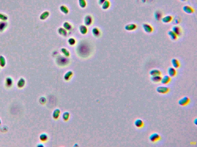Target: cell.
Returning <instances> with one entry per match:
<instances>
[{
	"label": "cell",
	"mask_w": 197,
	"mask_h": 147,
	"mask_svg": "<svg viewBox=\"0 0 197 147\" xmlns=\"http://www.w3.org/2000/svg\"><path fill=\"white\" fill-rule=\"evenodd\" d=\"M94 45L88 40H81L77 45L76 51L77 55L80 57L86 58L89 57L94 52Z\"/></svg>",
	"instance_id": "6da1fadb"
},
{
	"label": "cell",
	"mask_w": 197,
	"mask_h": 147,
	"mask_svg": "<svg viewBox=\"0 0 197 147\" xmlns=\"http://www.w3.org/2000/svg\"><path fill=\"white\" fill-rule=\"evenodd\" d=\"M69 60L67 57L62 56H59L56 59V62L58 65L60 66H64L68 64Z\"/></svg>",
	"instance_id": "7a4b0ae2"
},
{
	"label": "cell",
	"mask_w": 197,
	"mask_h": 147,
	"mask_svg": "<svg viewBox=\"0 0 197 147\" xmlns=\"http://www.w3.org/2000/svg\"><path fill=\"white\" fill-rule=\"evenodd\" d=\"M93 19L91 15H88L85 17L84 19V23L85 25H86L87 27V26L89 27V26L91 25L93 23Z\"/></svg>",
	"instance_id": "3957f363"
},
{
	"label": "cell",
	"mask_w": 197,
	"mask_h": 147,
	"mask_svg": "<svg viewBox=\"0 0 197 147\" xmlns=\"http://www.w3.org/2000/svg\"><path fill=\"white\" fill-rule=\"evenodd\" d=\"M142 27L144 32L150 34L153 31V28L152 27V26L150 25L149 24L144 23L142 24Z\"/></svg>",
	"instance_id": "277c9868"
},
{
	"label": "cell",
	"mask_w": 197,
	"mask_h": 147,
	"mask_svg": "<svg viewBox=\"0 0 197 147\" xmlns=\"http://www.w3.org/2000/svg\"><path fill=\"white\" fill-rule=\"evenodd\" d=\"M160 139L159 135L157 133H153L149 137V140L152 142H155L159 140Z\"/></svg>",
	"instance_id": "5b68a950"
},
{
	"label": "cell",
	"mask_w": 197,
	"mask_h": 147,
	"mask_svg": "<svg viewBox=\"0 0 197 147\" xmlns=\"http://www.w3.org/2000/svg\"><path fill=\"white\" fill-rule=\"evenodd\" d=\"M156 91L158 93L160 94H166L169 92V89L165 86H159L156 89Z\"/></svg>",
	"instance_id": "8992f818"
},
{
	"label": "cell",
	"mask_w": 197,
	"mask_h": 147,
	"mask_svg": "<svg viewBox=\"0 0 197 147\" xmlns=\"http://www.w3.org/2000/svg\"><path fill=\"white\" fill-rule=\"evenodd\" d=\"M190 99L187 96H184V97L181 98L178 101V103L181 106H184L186 105L190 102Z\"/></svg>",
	"instance_id": "52a82bcc"
},
{
	"label": "cell",
	"mask_w": 197,
	"mask_h": 147,
	"mask_svg": "<svg viewBox=\"0 0 197 147\" xmlns=\"http://www.w3.org/2000/svg\"><path fill=\"white\" fill-rule=\"evenodd\" d=\"M172 31L175 33L178 36H180L182 34V30L180 27L178 25H174L172 28Z\"/></svg>",
	"instance_id": "ba28073f"
},
{
	"label": "cell",
	"mask_w": 197,
	"mask_h": 147,
	"mask_svg": "<svg viewBox=\"0 0 197 147\" xmlns=\"http://www.w3.org/2000/svg\"><path fill=\"white\" fill-rule=\"evenodd\" d=\"M92 35L95 38L100 37L101 36V30L97 27H94L92 30Z\"/></svg>",
	"instance_id": "9c48e42d"
},
{
	"label": "cell",
	"mask_w": 197,
	"mask_h": 147,
	"mask_svg": "<svg viewBox=\"0 0 197 147\" xmlns=\"http://www.w3.org/2000/svg\"><path fill=\"white\" fill-rule=\"evenodd\" d=\"M183 10L185 13L189 14H192L194 11L193 9H192L191 7L188 6H184L183 8Z\"/></svg>",
	"instance_id": "30bf717a"
},
{
	"label": "cell",
	"mask_w": 197,
	"mask_h": 147,
	"mask_svg": "<svg viewBox=\"0 0 197 147\" xmlns=\"http://www.w3.org/2000/svg\"><path fill=\"white\" fill-rule=\"evenodd\" d=\"M137 28L136 25L134 23H130L125 26L124 28L127 31H132L135 30Z\"/></svg>",
	"instance_id": "8fae6325"
},
{
	"label": "cell",
	"mask_w": 197,
	"mask_h": 147,
	"mask_svg": "<svg viewBox=\"0 0 197 147\" xmlns=\"http://www.w3.org/2000/svg\"><path fill=\"white\" fill-rule=\"evenodd\" d=\"M167 73L170 77H174L176 75V70L174 68L170 67L167 70Z\"/></svg>",
	"instance_id": "7c38bea8"
},
{
	"label": "cell",
	"mask_w": 197,
	"mask_h": 147,
	"mask_svg": "<svg viewBox=\"0 0 197 147\" xmlns=\"http://www.w3.org/2000/svg\"><path fill=\"white\" fill-rule=\"evenodd\" d=\"M79 30L81 34L85 35L88 32V29L87 27L85 25H81L79 27Z\"/></svg>",
	"instance_id": "4fadbf2b"
},
{
	"label": "cell",
	"mask_w": 197,
	"mask_h": 147,
	"mask_svg": "<svg viewBox=\"0 0 197 147\" xmlns=\"http://www.w3.org/2000/svg\"><path fill=\"white\" fill-rule=\"evenodd\" d=\"M58 33L61 36L65 37L67 35V31L65 29L62 27H60L58 29Z\"/></svg>",
	"instance_id": "5bb4252c"
},
{
	"label": "cell",
	"mask_w": 197,
	"mask_h": 147,
	"mask_svg": "<svg viewBox=\"0 0 197 147\" xmlns=\"http://www.w3.org/2000/svg\"><path fill=\"white\" fill-rule=\"evenodd\" d=\"M172 20V17L169 15H166L165 16L162 17L161 18L162 21L163 22L165 23L170 22Z\"/></svg>",
	"instance_id": "9a60e30c"
},
{
	"label": "cell",
	"mask_w": 197,
	"mask_h": 147,
	"mask_svg": "<svg viewBox=\"0 0 197 147\" xmlns=\"http://www.w3.org/2000/svg\"><path fill=\"white\" fill-rule=\"evenodd\" d=\"M170 80V77L168 75H165L162 78L161 82L162 84L165 85L169 83Z\"/></svg>",
	"instance_id": "2e32d148"
},
{
	"label": "cell",
	"mask_w": 197,
	"mask_h": 147,
	"mask_svg": "<svg viewBox=\"0 0 197 147\" xmlns=\"http://www.w3.org/2000/svg\"><path fill=\"white\" fill-rule=\"evenodd\" d=\"M13 84V81L10 77H7L6 80V85L8 88H10L12 86Z\"/></svg>",
	"instance_id": "e0dca14e"
},
{
	"label": "cell",
	"mask_w": 197,
	"mask_h": 147,
	"mask_svg": "<svg viewBox=\"0 0 197 147\" xmlns=\"http://www.w3.org/2000/svg\"><path fill=\"white\" fill-rule=\"evenodd\" d=\"M25 79L23 78H21L17 82V86L19 88L21 89L25 86Z\"/></svg>",
	"instance_id": "ac0fdd59"
},
{
	"label": "cell",
	"mask_w": 197,
	"mask_h": 147,
	"mask_svg": "<svg viewBox=\"0 0 197 147\" xmlns=\"http://www.w3.org/2000/svg\"><path fill=\"white\" fill-rule=\"evenodd\" d=\"M63 27L67 31H70L72 29V26L67 22H65L63 24Z\"/></svg>",
	"instance_id": "d6986e66"
},
{
	"label": "cell",
	"mask_w": 197,
	"mask_h": 147,
	"mask_svg": "<svg viewBox=\"0 0 197 147\" xmlns=\"http://www.w3.org/2000/svg\"><path fill=\"white\" fill-rule=\"evenodd\" d=\"M162 13L159 11H156L154 13V17L156 20L159 21L162 18Z\"/></svg>",
	"instance_id": "ffe728a7"
},
{
	"label": "cell",
	"mask_w": 197,
	"mask_h": 147,
	"mask_svg": "<svg viewBox=\"0 0 197 147\" xmlns=\"http://www.w3.org/2000/svg\"><path fill=\"white\" fill-rule=\"evenodd\" d=\"M167 34L168 35L169 37L170 38L171 40L175 41L177 39L178 36L174 33L172 31H169L167 33Z\"/></svg>",
	"instance_id": "44dd1931"
},
{
	"label": "cell",
	"mask_w": 197,
	"mask_h": 147,
	"mask_svg": "<svg viewBox=\"0 0 197 147\" xmlns=\"http://www.w3.org/2000/svg\"><path fill=\"white\" fill-rule=\"evenodd\" d=\"M171 64L173 68L175 69L178 68L180 66L179 61L176 59H172L171 60Z\"/></svg>",
	"instance_id": "7402d4cb"
},
{
	"label": "cell",
	"mask_w": 197,
	"mask_h": 147,
	"mask_svg": "<svg viewBox=\"0 0 197 147\" xmlns=\"http://www.w3.org/2000/svg\"><path fill=\"white\" fill-rule=\"evenodd\" d=\"M134 125L137 128H140L143 126L144 125V123L141 119H138L135 121Z\"/></svg>",
	"instance_id": "603a6c76"
},
{
	"label": "cell",
	"mask_w": 197,
	"mask_h": 147,
	"mask_svg": "<svg viewBox=\"0 0 197 147\" xmlns=\"http://www.w3.org/2000/svg\"><path fill=\"white\" fill-rule=\"evenodd\" d=\"M162 77H161L160 75H155V76H151V79L153 82L155 83L160 82H161V79Z\"/></svg>",
	"instance_id": "cb8c5ba5"
},
{
	"label": "cell",
	"mask_w": 197,
	"mask_h": 147,
	"mask_svg": "<svg viewBox=\"0 0 197 147\" xmlns=\"http://www.w3.org/2000/svg\"><path fill=\"white\" fill-rule=\"evenodd\" d=\"M7 23L5 21L0 22V32L4 31L7 26Z\"/></svg>",
	"instance_id": "d4e9b609"
},
{
	"label": "cell",
	"mask_w": 197,
	"mask_h": 147,
	"mask_svg": "<svg viewBox=\"0 0 197 147\" xmlns=\"http://www.w3.org/2000/svg\"><path fill=\"white\" fill-rule=\"evenodd\" d=\"M161 73L159 70L157 69H153L151 70L149 72V74L151 76H155V75H160Z\"/></svg>",
	"instance_id": "484cf974"
},
{
	"label": "cell",
	"mask_w": 197,
	"mask_h": 147,
	"mask_svg": "<svg viewBox=\"0 0 197 147\" xmlns=\"http://www.w3.org/2000/svg\"><path fill=\"white\" fill-rule=\"evenodd\" d=\"M49 15L50 13L49 11H44L40 15V18L41 20H44L47 19L49 17Z\"/></svg>",
	"instance_id": "4316f807"
},
{
	"label": "cell",
	"mask_w": 197,
	"mask_h": 147,
	"mask_svg": "<svg viewBox=\"0 0 197 147\" xmlns=\"http://www.w3.org/2000/svg\"><path fill=\"white\" fill-rule=\"evenodd\" d=\"M60 9L61 11L62 12L64 13L65 14H67L69 12V10L68 8L64 5H62L60 7Z\"/></svg>",
	"instance_id": "83f0119b"
},
{
	"label": "cell",
	"mask_w": 197,
	"mask_h": 147,
	"mask_svg": "<svg viewBox=\"0 0 197 147\" xmlns=\"http://www.w3.org/2000/svg\"><path fill=\"white\" fill-rule=\"evenodd\" d=\"M110 2L109 1L107 0L105 1L104 3L102 5V8L104 10H106L109 9L110 7Z\"/></svg>",
	"instance_id": "f1b7e54d"
},
{
	"label": "cell",
	"mask_w": 197,
	"mask_h": 147,
	"mask_svg": "<svg viewBox=\"0 0 197 147\" xmlns=\"http://www.w3.org/2000/svg\"><path fill=\"white\" fill-rule=\"evenodd\" d=\"M61 51L62 53L63 54V55H64L65 57H68L70 56V54L69 51L66 49L65 48H62L61 49Z\"/></svg>",
	"instance_id": "f546056e"
},
{
	"label": "cell",
	"mask_w": 197,
	"mask_h": 147,
	"mask_svg": "<svg viewBox=\"0 0 197 147\" xmlns=\"http://www.w3.org/2000/svg\"><path fill=\"white\" fill-rule=\"evenodd\" d=\"M6 59L2 56H0V66L3 68L6 66Z\"/></svg>",
	"instance_id": "4dcf8cb0"
},
{
	"label": "cell",
	"mask_w": 197,
	"mask_h": 147,
	"mask_svg": "<svg viewBox=\"0 0 197 147\" xmlns=\"http://www.w3.org/2000/svg\"><path fill=\"white\" fill-rule=\"evenodd\" d=\"M68 43L70 46H74L76 43V40L73 38H70L68 40Z\"/></svg>",
	"instance_id": "1f68e13d"
},
{
	"label": "cell",
	"mask_w": 197,
	"mask_h": 147,
	"mask_svg": "<svg viewBox=\"0 0 197 147\" xmlns=\"http://www.w3.org/2000/svg\"><path fill=\"white\" fill-rule=\"evenodd\" d=\"M79 4L80 7L83 9L86 7L87 3L86 0H79Z\"/></svg>",
	"instance_id": "d6a6232c"
},
{
	"label": "cell",
	"mask_w": 197,
	"mask_h": 147,
	"mask_svg": "<svg viewBox=\"0 0 197 147\" xmlns=\"http://www.w3.org/2000/svg\"><path fill=\"white\" fill-rule=\"evenodd\" d=\"M40 140L42 141H44L47 139V136H46V135L42 134L40 136Z\"/></svg>",
	"instance_id": "836d02e7"
},
{
	"label": "cell",
	"mask_w": 197,
	"mask_h": 147,
	"mask_svg": "<svg viewBox=\"0 0 197 147\" xmlns=\"http://www.w3.org/2000/svg\"><path fill=\"white\" fill-rule=\"evenodd\" d=\"M0 19L5 21L7 20V17L6 15L0 13Z\"/></svg>",
	"instance_id": "e575fe53"
},
{
	"label": "cell",
	"mask_w": 197,
	"mask_h": 147,
	"mask_svg": "<svg viewBox=\"0 0 197 147\" xmlns=\"http://www.w3.org/2000/svg\"><path fill=\"white\" fill-rule=\"evenodd\" d=\"M72 74L73 73L71 71H69L65 74V78H66V79L69 78V77H70L72 75Z\"/></svg>",
	"instance_id": "d590c367"
},
{
	"label": "cell",
	"mask_w": 197,
	"mask_h": 147,
	"mask_svg": "<svg viewBox=\"0 0 197 147\" xmlns=\"http://www.w3.org/2000/svg\"><path fill=\"white\" fill-rule=\"evenodd\" d=\"M106 0H99V4L100 5H102Z\"/></svg>",
	"instance_id": "8d00e7d4"
},
{
	"label": "cell",
	"mask_w": 197,
	"mask_h": 147,
	"mask_svg": "<svg viewBox=\"0 0 197 147\" xmlns=\"http://www.w3.org/2000/svg\"><path fill=\"white\" fill-rule=\"evenodd\" d=\"M179 20L178 19H175V24H178V23H179Z\"/></svg>",
	"instance_id": "74e56055"
},
{
	"label": "cell",
	"mask_w": 197,
	"mask_h": 147,
	"mask_svg": "<svg viewBox=\"0 0 197 147\" xmlns=\"http://www.w3.org/2000/svg\"><path fill=\"white\" fill-rule=\"evenodd\" d=\"M181 1H182V2H184V1H185L186 0H180Z\"/></svg>",
	"instance_id": "f35d334b"
},
{
	"label": "cell",
	"mask_w": 197,
	"mask_h": 147,
	"mask_svg": "<svg viewBox=\"0 0 197 147\" xmlns=\"http://www.w3.org/2000/svg\"><path fill=\"white\" fill-rule=\"evenodd\" d=\"M195 123L196 124V119H195V123Z\"/></svg>",
	"instance_id": "ab89813d"
},
{
	"label": "cell",
	"mask_w": 197,
	"mask_h": 147,
	"mask_svg": "<svg viewBox=\"0 0 197 147\" xmlns=\"http://www.w3.org/2000/svg\"><path fill=\"white\" fill-rule=\"evenodd\" d=\"M1 124V120H0V124Z\"/></svg>",
	"instance_id": "60d3db41"
}]
</instances>
